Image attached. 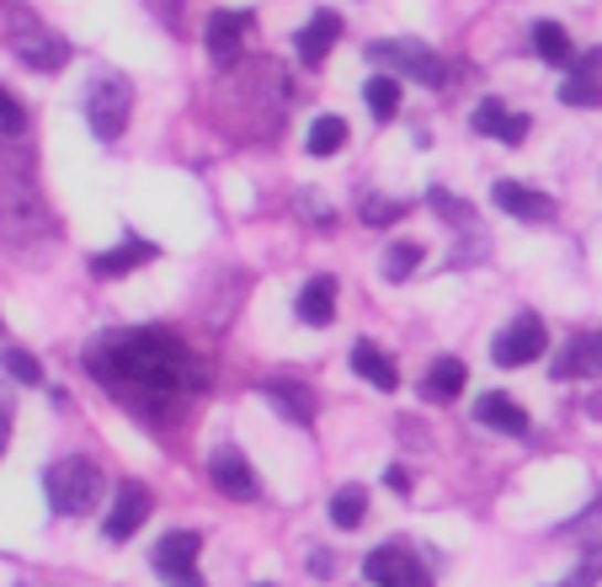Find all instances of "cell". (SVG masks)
<instances>
[{
    "instance_id": "cell-1",
    "label": "cell",
    "mask_w": 602,
    "mask_h": 587,
    "mask_svg": "<svg viewBox=\"0 0 602 587\" xmlns=\"http://www.w3.org/2000/svg\"><path fill=\"white\" fill-rule=\"evenodd\" d=\"M91 379L113 396L118 406L166 422L177 417L187 396L203 390V374L192 364L187 342L160 332V326H139V332H113L86 353Z\"/></svg>"
},
{
    "instance_id": "cell-2",
    "label": "cell",
    "mask_w": 602,
    "mask_h": 587,
    "mask_svg": "<svg viewBox=\"0 0 602 587\" xmlns=\"http://www.w3.org/2000/svg\"><path fill=\"white\" fill-rule=\"evenodd\" d=\"M0 235L11 247H38L54 235V214L38 187V160L22 145V134L0 139Z\"/></svg>"
},
{
    "instance_id": "cell-3",
    "label": "cell",
    "mask_w": 602,
    "mask_h": 587,
    "mask_svg": "<svg viewBox=\"0 0 602 587\" xmlns=\"http://www.w3.org/2000/svg\"><path fill=\"white\" fill-rule=\"evenodd\" d=\"M43 492H49V507H54L60 518H81V513L96 507V496H102V470H96L86 454H70V460L49 464Z\"/></svg>"
},
{
    "instance_id": "cell-4",
    "label": "cell",
    "mask_w": 602,
    "mask_h": 587,
    "mask_svg": "<svg viewBox=\"0 0 602 587\" xmlns=\"http://www.w3.org/2000/svg\"><path fill=\"white\" fill-rule=\"evenodd\" d=\"M11 49H17V60L28 64V70H64L70 64V43H64L60 32H49L32 11H11Z\"/></svg>"
},
{
    "instance_id": "cell-5",
    "label": "cell",
    "mask_w": 602,
    "mask_h": 587,
    "mask_svg": "<svg viewBox=\"0 0 602 587\" xmlns=\"http://www.w3.org/2000/svg\"><path fill=\"white\" fill-rule=\"evenodd\" d=\"M128 113H134V92L123 86L118 75H96V81L86 86V118H91V134H96L102 145L123 139Z\"/></svg>"
},
{
    "instance_id": "cell-6",
    "label": "cell",
    "mask_w": 602,
    "mask_h": 587,
    "mask_svg": "<svg viewBox=\"0 0 602 587\" xmlns=\"http://www.w3.org/2000/svg\"><path fill=\"white\" fill-rule=\"evenodd\" d=\"M368 60L384 64L390 75H405V81H422V86H443V60L426 49V43H411V38H379L368 43Z\"/></svg>"
},
{
    "instance_id": "cell-7",
    "label": "cell",
    "mask_w": 602,
    "mask_h": 587,
    "mask_svg": "<svg viewBox=\"0 0 602 587\" xmlns=\"http://www.w3.org/2000/svg\"><path fill=\"white\" fill-rule=\"evenodd\" d=\"M543 347H549V332H543L539 315L528 310V315H517L513 326L490 342V358H496L501 369H522V364H539Z\"/></svg>"
},
{
    "instance_id": "cell-8",
    "label": "cell",
    "mask_w": 602,
    "mask_h": 587,
    "mask_svg": "<svg viewBox=\"0 0 602 587\" xmlns=\"http://www.w3.org/2000/svg\"><path fill=\"white\" fill-rule=\"evenodd\" d=\"M198 551H203V539H198L192 528H177V534H166V539L155 545V572L171 587H209L198 577Z\"/></svg>"
},
{
    "instance_id": "cell-9",
    "label": "cell",
    "mask_w": 602,
    "mask_h": 587,
    "mask_svg": "<svg viewBox=\"0 0 602 587\" xmlns=\"http://www.w3.org/2000/svg\"><path fill=\"white\" fill-rule=\"evenodd\" d=\"M362 577L373 587H432V577H426V566L405 545H379L373 556L362 560Z\"/></svg>"
},
{
    "instance_id": "cell-10",
    "label": "cell",
    "mask_w": 602,
    "mask_h": 587,
    "mask_svg": "<svg viewBox=\"0 0 602 587\" xmlns=\"http://www.w3.org/2000/svg\"><path fill=\"white\" fill-rule=\"evenodd\" d=\"M209 481H213V486H219L224 496H235V502H251V496L262 492V481H256L251 460H245L241 449H230V443H224V449H219V454L209 460Z\"/></svg>"
},
{
    "instance_id": "cell-11",
    "label": "cell",
    "mask_w": 602,
    "mask_h": 587,
    "mask_svg": "<svg viewBox=\"0 0 602 587\" xmlns=\"http://www.w3.org/2000/svg\"><path fill=\"white\" fill-rule=\"evenodd\" d=\"M150 518V492L139 486V481H123L118 496H113V513H107V539L113 545H123V539H134V528Z\"/></svg>"
},
{
    "instance_id": "cell-12",
    "label": "cell",
    "mask_w": 602,
    "mask_h": 587,
    "mask_svg": "<svg viewBox=\"0 0 602 587\" xmlns=\"http://www.w3.org/2000/svg\"><path fill=\"white\" fill-rule=\"evenodd\" d=\"M245 32H251V11H213L209 17V54L213 64H235L245 49Z\"/></svg>"
},
{
    "instance_id": "cell-13",
    "label": "cell",
    "mask_w": 602,
    "mask_h": 587,
    "mask_svg": "<svg viewBox=\"0 0 602 587\" xmlns=\"http://www.w3.org/2000/svg\"><path fill=\"white\" fill-rule=\"evenodd\" d=\"M528 128H534V118H528V113H507L501 96H485L480 107H475V134H490V139H501V145H522Z\"/></svg>"
},
{
    "instance_id": "cell-14",
    "label": "cell",
    "mask_w": 602,
    "mask_h": 587,
    "mask_svg": "<svg viewBox=\"0 0 602 587\" xmlns=\"http://www.w3.org/2000/svg\"><path fill=\"white\" fill-rule=\"evenodd\" d=\"M555 379H602V332H581L555 358Z\"/></svg>"
},
{
    "instance_id": "cell-15",
    "label": "cell",
    "mask_w": 602,
    "mask_h": 587,
    "mask_svg": "<svg viewBox=\"0 0 602 587\" xmlns=\"http://www.w3.org/2000/svg\"><path fill=\"white\" fill-rule=\"evenodd\" d=\"M490 198H496V209L528 219V224H549V219H555V198H549V192H534V187H522V182H496Z\"/></svg>"
},
{
    "instance_id": "cell-16",
    "label": "cell",
    "mask_w": 602,
    "mask_h": 587,
    "mask_svg": "<svg viewBox=\"0 0 602 587\" xmlns=\"http://www.w3.org/2000/svg\"><path fill=\"white\" fill-rule=\"evenodd\" d=\"M336 38H341V17H336V11H315V17H309V28H299V38H294V54H299L304 70L326 64V54H331Z\"/></svg>"
},
{
    "instance_id": "cell-17",
    "label": "cell",
    "mask_w": 602,
    "mask_h": 587,
    "mask_svg": "<svg viewBox=\"0 0 602 587\" xmlns=\"http://www.w3.org/2000/svg\"><path fill=\"white\" fill-rule=\"evenodd\" d=\"M475 422L496 428V433H513V438H522L528 428H534V422H528V411H522L513 396H501V390H490V396L475 401Z\"/></svg>"
},
{
    "instance_id": "cell-18",
    "label": "cell",
    "mask_w": 602,
    "mask_h": 587,
    "mask_svg": "<svg viewBox=\"0 0 602 587\" xmlns=\"http://www.w3.org/2000/svg\"><path fill=\"white\" fill-rule=\"evenodd\" d=\"M155 256H160V251H155L150 241H123V247H113V251H96V256H91V273H96V279H123V273L145 268Z\"/></svg>"
},
{
    "instance_id": "cell-19",
    "label": "cell",
    "mask_w": 602,
    "mask_h": 587,
    "mask_svg": "<svg viewBox=\"0 0 602 587\" xmlns=\"http://www.w3.org/2000/svg\"><path fill=\"white\" fill-rule=\"evenodd\" d=\"M262 390H267V401L277 406L288 422H299V428L315 422V396H309V385H299V379H267Z\"/></svg>"
},
{
    "instance_id": "cell-20",
    "label": "cell",
    "mask_w": 602,
    "mask_h": 587,
    "mask_svg": "<svg viewBox=\"0 0 602 587\" xmlns=\"http://www.w3.org/2000/svg\"><path fill=\"white\" fill-rule=\"evenodd\" d=\"M299 321L304 326H331L336 321V279H309L299 289Z\"/></svg>"
},
{
    "instance_id": "cell-21",
    "label": "cell",
    "mask_w": 602,
    "mask_h": 587,
    "mask_svg": "<svg viewBox=\"0 0 602 587\" xmlns=\"http://www.w3.org/2000/svg\"><path fill=\"white\" fill-rule=\"evenodd\" d=\"M464 379H469V369H464L458 358H437V364L426 369V379H422V396L426 401H437V406H448V401H458Z\"/></svg>"
},
{
    "instance_id": "cell-22",
    "label": "cell",
    "mask_w": 602,
    "mask_h": 587,
    "mask_svg": "<svg viewBox=\"0 0 602 587\" xmlns=\"http://www.w3.org/2000/svg\"><path fill=\"white\" fill-rule=\"evenodd\" d=\"M352 369H358L373 390H400V369H394L373 342H358V347H352Z\"/></svg>"
},
{
    "instance_id": "cell-23",
    "label": "cell",
    "mask_w": 602,
    "mask_h": 587,
    "mask_svg": "<svg viewBox=\"0 0 602 587\" xmlns=\"http://www.w3.org/2000/svg\"><path fill=\"white\" fill-rule=\"evenodd\" d=\"M347 134H352V128H347V118L326 113V118H315V124H309V134H304V150L326 160V155H336L341 145H347Z\"/></svg>"
},
{
    "instance_id": "cell-24",
    "label": "cell",
    "mask_w": 602,
    "mask_h": 587,
    "mask_svg": "<svg viewBox=\"0 0 602 587\" xmlns=\"http://www.w3.org/2000/svg\"><path fill=\"white\" fill-rule=\"evenodd\" d=\"M534 54H539L543 64H571L575 60L571 32L560 28V22H539V28H534Z\"/></svg>"
},
{
    "instance_id": "cell-25",
    "label": "cell",
    "mask_w": 602,
    "mask_h": 587,
    "mask_svg": "<svg viewBox=\"0 0 602 587\" xmlns=\"http://www.w3.org/2000/svg\"><path fill=\"white\" fill-rule=\"evenodd\" d=\"M362 96H368V113H373L379 124H390L394 113H400V75H373V81L362 86Z\"/></svg>"
},
{
    "instance_id": "cell-26",
    "label": "cell",
    "mask_w": 602,
    "mask_h": 587,
    "mask_svg": "<svg viewBox=\"0 0 602 587\" xmlns=\"http://www.w3.org/2000/svg\"><path fill=\"white\" fill-rule=\"evenodd\" d=\"M362 518H368V492H362V486H341V492L331 496V524L358 528Z\"/></svg>"
},
{
    "instance_id": "cell-27",
    "label": "cell",
    "mask_w": 602,
    "mask_h": 587,
    "mask_svg": "<svg viewBox=\"0 0 602 587\" xmlns=\"http://www.w3.org/2000/svg\"><path fill=\"white\" fill-rule=\"evenodd\" d=\"M0 369L11 374V379H22V385H43V364L32 358L28 347H11V342H6V347H0Z\"/></svg>"
},
{
    "instance_id": "cell-28",
    "label": "cell",
    "mask_w": 602,
    "mask_h": 587,
    "mask_svg": "<svg viewBox=\"0 0 602 587\" xmlns=\"http://www.w3.org/2000/svg\"><path fill=\"white\" fill-rule=\"evenodd\" d=\"M560 102H566V107H602V81H598V75L571 70V81L560 86Z\"/></svg>"
},
{
    "instance_id": "cell-29",
    "label": "cell",
    "mask_w": 602,
    "mask_h": 587,
    "mask_svg": "<svg viewBox=\"0 0 602 587\" xmlns=\"http://www.w3.org/2000/svg\"><path fill=\"white\" fill-rule=\"evenodd\" d=\"M379 268H384V279H390V283H405L411 273H416V268H422V247L400 241V247L384 251V262H379Z\"/></svg>"
},
{
    "instance_id": "cell-30",
    "label": "cell",
    "mask_w": 602,
    "mask_h": 587,
    "mask_svg": "<svg viewBox=\"0 0 602 587\" xmlns=\"http://www.w3.org/2000/svg\"><path fill=\"white\" fill-rule=\"evenodd\" d=\"M362 224H373V230H384V224H394V219L405 214V203L400 198H362Z\"/></svg>"
},
{
    "instance_id": "cell-31",
    "label": "cell",
    "mask_w": 602,
    "mask_h": 587,
    "mask_svg": "<svg viewBox=\"0 0 602 587\" xmlns=\"http://www.w3.org/2000/svg\"><path fill=\"white\" fill-rule=\"evenodd\" d=\"M28 128V113H22V102L0 86V139H17Z\"/></svg>"
},
{
    "instance_id": "cell-32",
    "label": "cell",
    "mask_w": 602,
    "mask_h": 587,
    "mask_svg": "<svg viewBox=\"0 0 602 587\" xmlns=\"http://www.w3.org/2000/svg\"><path fill=\"white\" fill-rule=\"evenodd\" d=\"M598 534H602V496L581 513V518H575L571 528H566V539H598Z\"/></svg>"
},
{
    "instance_id": "cell-33",
    "label": "cell",
    "mask_w": 602,
    "mask_h": 587,
    "mask_svg": "<svg viewBox=\"0 0 602 587\" xmlns=\"http://www.w3.org/2000/svg\"><path fill=\"white\" fill-rule=\"evenodd\" d=\"M6 443H11V396L0 390V454H6Z\"/></svg>"
},
{
    "instance_id": "cell-34",
    "label": "cell",
    "mask_w": 602,
    "mask_h": 587,
    "mask_svg": "<svg viewBox=\"0 0 602 587\" xmlns=\"http://www.w3.org/2000/svg\"><path fill=\"white\" fill-rule=\"evenodd\" d=\"M384 481H390V486H394L400 496L411 492V470H405V464H390V470H384Z\"/></svg>"
},
{
    "instance_id": "cell-35",
    "label": "cell",
    "mask_w": 602,
    "mask_h": 587,
    "mask_svg": "<svg viewBox=\"0 0 602 587\" xmlns=\"http://www.w3.org/2000/svg\"><path fill=\"white\" fill-rule=\"evenodd\" d=\"M575 70H581V75H598L602 70V49H587V54H581V60H571Z\"/></svg>"
},
{
    "instance_id": "cell-36",
    "label": "cell",
    "mask_w": 602,
    "mask_h": 587,
    "mask_svg": "<svg viewBox=\"0 0 602 587\" xmlns=\"http://www.w3.org/2000/svg\"><path fill=\"white\" fill-rule=\"evenodd\" d=\"M309 572H315V577H331V556H326V551H315V556H309Z\"/></svg>"
},
{
    "instance_id": "cell-37",
    "label": "cell",
    "mask_w": 602,
    "mask_h": 587,
    "mask_svg": "<svg viewBox=\"0 0 602 587\" xmlns=\"http://www.w3.org/2000/svg\"><path fill=\"white\" fill-rule=\"evenodd\" d=\"M256 587H272V583H256Z\"/></svg>"
},
{
    "instance_id": "cell-38",
    "label": "cell",
    "mask_w": 602,
    "mask_h": 587,
    "mask_svg": "<svg viewBox=\"0 0 602 587\" xmlns=\"http://www.w3.org/2000/svg\"><path fill=\"white\" fill-rule=\"evenodd\" d=\"M566 587H571V583H566Z\"/></svg>"
}]
</instances>
